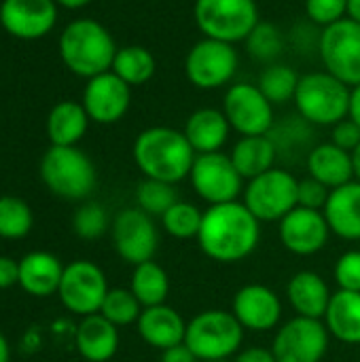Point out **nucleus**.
<instances>
[{"label": "nucleus", "instance_id": "nucleus-1", "mask_svg": "<svg viewBox=\"0 0 360 362\" xmlns=\"http://www.w3.org/2000/svg\"><path fill=\"white\" fill-rule=\"evenodd\" d=\"M261 240V223L244 206L229 202L210 206L197 233L202 252L216 263H238L255 252Z\"/></svg>", "mask_w": 360, "mask_h": 362}, {"label": "nucleus", "instance_id": "nucleus-2", "mask_svg": "<svg viewBox=\"0 0 360 362\" xmlns=\"http://www.w3.org/2000/svg\"><path fill=\"white\" fill-rule=\"evenodd\" d=\"M197 153L185 132L157 125L138 134L134 142V161L144 178L176 185L191 174Z\"/></svg>", "mask_w": 360, "mask_h": 362}, {"label": "nucleus", "instance_id": "nucleus-3", "mask_svg": "<svg viewBox=\"0 0 360 362\" xmlns=\"http://www.w3.org/2000/svg\"><path fill=\"white\" fill-rule=\"evenodd\" d=\"M59 55L74 74L93 78L112 68L117 45L110 32L95 19H76L62 32Z\"/></svg>", "mask_w": 360, "mask_h": 362}, {"label": "nucleus", "instance_id": "nucleus-4", "mask_svg": "<svg viewBox=\"0 0 360 362\" xmlns=\"http://www.w3.org/2000/svg\"><path fill=\"white\" fill-rule=\"evenodd\" d=\"M350 93L352 87L331 72H308L299 76L293 102L310 125H335L350 112Z\"/></svg>", "mask_w": 360, "mask_h": 362}, {"label": "nucleus", "instance_id": "nucleus-5", "mask_svg": "<svg viewBox=\"0 0 360 362\" xmlns=\"http://www.w3.org/2000/svg\"><path fill=\"white\" fill-rule=\"evenodd\" d=\"M244 327L231 312L206 310L189 320L185 346L199 362L227 361L240 352Z\"/></svg>", "mask_w": 360, "mask_h": 362}, {"label": "nucleus", "instance_id": "nucleus-6", "mask_svg": "<svg viewBox=\"0 0 360 362\" xmlns=\"http://www.w3.org/2000/svg\"><path fill=\"white\" fill-rule=\"evenodd\" d=\"M40 178L64 199H85L98 182L95 165L76 146H51L40 161Z\"/></svg>", "mask_w": 360, "mask_h": 362}, {"label": "nucleus", "instance_id": "nucleus-7", "mask_svg": "<svg viewBox=\"0 0 360 362\" xmlns=\"http://www.w3.org/2000/svg\"><path fill=\"white\" fill-rule=\"evenodd\" d=\"M193 15L204 38L229 45L246 40L261 21L255 0H195Z\"/></svg>", "mask_w": 360, "mask_h": 362}, {"label": "nucleus", "instance_id": "nucleus-8", "mask_svg": "<svg viewBox=\"0 0 360 362\" xmlns=\"http://www.w3.org/2000/svg\"><path fill=\"white\" fill-rule=\"evenodd\" d=\"M297 189L299 180L289 170L272 168L269 172L248 180L244 189V206L259 223L282 221L297 208Z\"/></svg>", "mask_w": 360, "mask_h": 362}, {"label": "nucleus", "instance_id": "nucleus-9", "mask_svg": "<svg viewBox=\"0 0 360 362\" xmlns=\"http://www.w3.org/2000/svg\"><path fill=\"white\" fill-rule=\"evenodd\" d=\"M238 66L240 57L233 45L214 38H202L187 53L185 74L191 85L210 91L225 87L236 76Z\"/></svg>", "mask_w": 360, "mask_h": 362}, {"label": "nucleus", "instance_id": "nucleus-10", "mask_svg": "<svg viewBox=\"0 0 360 362\" xmlns=\"http://www.w3.org/2000/svg\"><path fill=\"white\" fill-rule=\"evenodd\" d=\"M320 59L333 76L348 87L360 85V23L344 17L323 30L318 40Z\"/></svg>", "mask_w": 360, "mask_h": 362}, {"label": "nucleus", "instance_id": "nucleus-11", "mask_svg": "<svg viewBox=\"0 0 360 362\" xmlns=\"http://www.w3.org/2000/svg\"><path fill=\"white\" fill-rule=\"evenodd\" d=\"M189 178L193 191L210 206L238 202L244 189V178L236 170L231 157L223 151L197 155Z\"/></svg>", "mask_w": 360, "mask_h": 362}, {"label": "nucleus", "instance_id": "nucleus-12", "mask_svg": "<svg viewBox=\"0 0 360 362\" xmlns=\"http://www.w3.org/2000/svg\"><path fill=\"white\" fill-rule=\"evenodd\" d=\"M104 272L91 261H74L64 267V276L57 295L64 308L76 316L100 314L104 297L108 293Z\"/></svg>", "mask_w": 360, "mask_h": 362}, {"label": "nucleus", "instance_id": "nucleus-13", "mask_svg": "<svg viewBox=\"0 0 360 362\" xmlns=\"http://www.w3.org/2000/svg\"><path fill=\"white\" fill-rule=\"evenodd\" d=\"M223 112L240 136H265L274 127V104L252 83H236L227 89Z\"/></svg>", "mask_w": 360, "mask_h": 362}, {"label": "nucleus", "instance_id": "nucleus-14", "mask_svg": "<svg viewBox=\"0 0 360 362\" xmlns=\"http://www.w3.org/2000/svg\"><path fill=\"white\" fill-rule=\"evenodd\" d=\"M329 350V331L323 320L295 316L284 322L276 337L272 352L276 362H320Z\"/></svg>", "mask_w": 360, "mask_h": 362}, {"label": "nucleus", "instance_id": "nucleus-15", "mask_svg": "<svg viewBox=\"0 0 360 362\" xmlns=\"http://www.w3.org/2000/svg\"><path fill=\"white\" fill-rule=\"evenodd\" d=\"M112 244L117 255L134 267L153 261L159 246V231L153 216L140 208L121 210L112 221Z\"/></svg>", "mask_w": 360, "mask_h": 362}, {"label": "nucleus", "instance_id": "nucleus-16", "mask_svg": "<svg viewBox=\"0 0 360 362\" xmlns=\"http://www.w3.org/2000/svg\"><path fill=\"white\" fill-rule=\"evenodd\" d=\"M132 102V87L112 70L87 81L83 91V108L95 123H117L125 117Z\"/></svg>", "mask_w": 360, "mask_h": 362}, {"label": "nucleus", "instance_id": "nucleus-17", "mask_svg": "<svg viewBox=\"0 0 360 362\" xmlns=\"http://www.w3.org/2000/svg\"><path fill=\"white\" fill-rule=\"evenodd\" d=\"M331 229L320 210L297 206L280 221L282 246L299 257H312L320 252L329 242Z\"/></svg>", "mask_w": 360, "mask_h": 362}, {"label": "nucleus", "instance_id": "nucleus-18", "mask_svg": "<svg viewBox=\"0 0 360 362\" xmlns=\"http://www.w3.org/2000/svg\"><path fill=\"white\" fill-rule=\"evenodd\" d=\"M57 21L55 0H2L0 23L17 38L34 40L53 30Z\"/></svg>", "mask_w": 360, "mask_h": 362}, {"label": "nucleus", "instance_id": "nucleus-19", "mask_svg": "<svg viewBox=\"0 0 360 362\" xmlns=\"http://www.w3.org/2000/svg\"><path fill=\"white\" fill-rule=\"evenodd\" d=\"M231 314L244 329L265 333L278 327L282 318V303L272 288L263 284H246L233 295Z\"/></svg>", "mask_w": 360, "mask_h": 362}, {"label": "nucleus", "instance_id": "nucleus-20", "mask_svg": "<svg viewBox=\"0 0 360 362\" xmlns=\"http://www.w3.org/2000/svg\"><path fill=\"white\" fill-rule=\"evenodd\" d=\"M136 325H138L140 337L151 348H157L161 352L185 344L187 322L174 308L166 303L155 305V308H144Z\"/></svg>", "mask_w": 360, "mask_h": 362}, {"label": "nucleus", "instance_id": "nucleus-21", "mask_svg": "<svg viewBox=\"0 0 360 362\" xmlns=\"http://www.w3.org/2000/svg\"><path fill=\"white\" fill-rule=\"evenodd\" d=\"M323 214L329 223L331 233L342 240H360V182L352 180L329 193V199L323 208Z\"/></svg>", "mask_w": 360, "mask_h": 362}, {"label": "nucleus", "instance_id": "nucleus-22", "mask_svg": "<svg viewBox=\"0 0 360 362\" xmlns=\"http://www.w3.org/2000/svg\"><path fill=\"white\" fill-rule=\"evenodd\" d=\"M306 163H308L310 176L323 182L331 191L354 180L352 153L339 148L333 142L312 146V151L306 157Z\"/></svg>", "mask_w": 360, "mask_h": 362}, {"label": "nucleus", "instance_id": "nucleus-23", "mask_svg": "<svg viewBox=\"0 0 360 362\" xmlns=\"http://www.w3.org/2000/svg\"><path fill=\"white\" fill-rule=\"evenodd\" d=\"M286 297L297 316L323 320L333 293L329 291L323 276H318L316 272L303 269L291 278L286 286Z\"/></svg>", "mask_w": 360, "mask_h": 362}, {"label": "nucleus", "instance_id": "nucleus-24", "mask_svg": "<svg viewBox=\"0 0 360 362\" xmlns=\"http://www.w3.org/2000/svg\"><path fill=\"white\" fill-rule=\"evenodd\" d=\"M76 350L87 362H108L119 350V327L102 314L85 316L76 329Z\"/></svg>", "mask_w": 360, "mask_h": 362}, {"label": "nucleus", "instance_id": "nucleus-25", "mask_svg": "<svg viewBox=\"0 0 360 362\" xmlns=\"http://www.w3.org/2000/svg\"><path fill=\"white\" fill-rule=\"evenodd\" d=\"M64 276L62 261L51 252H30L19 261V286L34 297H49L57 293Z\"/></svg>", "mask_w": 360, "mask_h": 362}, {"label": "nucleus", "instance_id": "nucleus-26", "mask_svg": "<svg viewBox=\"0 0 360 362\" xmlns=\"http://www.w3.org/2000/svg\"><path fill=\"white\" fill-rule=\"evenodd\" d=\"M185 136L197 155L216 153L225 146L231 125L223 110L219 108H199L185 123Z\"/></svg>", "mask_w": 360, "mask_h": 362}, {"label": "nucleus", "instance_id": "nucleus-27", "mask_svg": "<svg viewBox=\"0 0 360 362\" xmlns=\"http://www.w3.org/2000/svg\"><path fill=\"white\" fill-rule=\"evenodd\" d=\"M325 327L342 344L360 346V293H333L325 314Z\"/></svg>", "mask_w": 360, "mask_h": 362}, {"label": "nucleus", "instance_id": "nucleus-28", "mask_svg": "<svg viewBox=\"0 0 360 362\" xmlns=\"http://www.w3.org/2000/svg\"><path fill=\"white\" fill-rule=\"evenodd\" d=\"M236 170L244 180H252L269 172L278 159V151L272 138L265 136H242L229 153Z\"/></svg>", "mask_w": 360, "mask_h": 362}, {"label": "nucleus", "instance_id": "nucleus-29", "mask_svg": "<svg viewBox=\"0 0 360 362\" xmlns=\"http://www.w3.org/2000/svg\"><path fill=\"white\" fill-rule=\"evenodd\" d=\"M89 115L79 102H59L47 119V134L51 146H74L87 132Z\"/></svg>", "mask_w": 360, "mask_h": 362}, {"label": "nucleus", "instance_id": "nucleus-30", "mask_svg": "<svg viewBox=\"0 0 360 362\" xmlns=\"http://www.w3.org/2000/svg\"><path fill=\"white\" fill-rule=\"evenodd\" d=\"M129 291L136 295L142 308L163 305L170 295V278L161 265L155 261H146L134 267Z\"/></svg>", "mask_w": 360, "mask_h": 362}, {"label": "nucleus", "instance_id": "nucleus-31", "mask_svg": "<svg viewBox=\"0 0 360 362\" xmlns=\"http://www.w3.org/2000/svg\"><path fill=\"white\" fill-rule=\"evenodd\" d=\"M110 70L119 78H123L129 87H138V85L149 83L155 76L157 59L146 47L129 45V47L117 49V55H115Z\"/></svg>", "mask_w": 360, "mask_h": 362}, {"label": "nucleus", "instance_id": "nucleus-32", "mask_svg": "<svg viewBox=\"0 0 360 362\" xmlns=\"http://www.w3.org/2000/svg\"><path fill=\"white\" fill-rule=\"evenodd\" d=\"M299 85V74L286 66V64H269L261 74L257 87L261 93L276 106V104H286L289 100L295 98Z\"/></svg>", "mask_w": 360, "mask_h": 362}, {"label": "nucleus", "instance_id": "nucleus-33", "mask_svg": "<svg viewBox=\"0 0 360 362\" xmlns=\"http://www.w3.org/2000/svg\"><path fill=\"white\" fill-rule=\"evenodd\" d=\"M202 221H204V212L197 206L180 199L161 216L163 231L176 240H191V238L197 240Z\"/></svg>", "mask_w": 360, "mask_h": 362}, {"label": "nucleus", "instance_id": "nucleus-34", "mask_svg": "<svg viewBox=\"0 0 360 362\" xmlns=\"http://www.w3.org/2000/svg\"><path fill=\"white\" fill-rule=\"evenodd\" d=\"M142 310L144 308L129 288H110L104 297L100 314L115 327H127L132 322H138Z\"/></svg>", "mask_w": 360, "mask_h": 362}, {"label": "nucleus", "instance_id": "nucleus-35", "mask_svg": "<svg viewBox=\"0 0 360 362\" xmlns=\"http://www.w3.org/2000/svg\"><path fill=\"white\" fill-rule=\"evenodd\" d=\"M136 199H138V208H140V210H144V212L151 214L153 218H155V216L161 218V216L178 202V195H176L174 185L163 182V180L144 178V180L138 185Z\"/></svg>", "mask_w": 360, "mask_h": 362}, {"label": "nucleus", "instance_id": "nucleus-36", "mask_svg": "<svg viewBox=\"0 0 360 362\" xmlns=\"http://www.w3.org/2000/svg\"><path fill=\"white\" fill-rule=\"evenodd\" d=\"M32 229V210L30 206L13 195L0 197V238L19 240Z\"/></svg>", "mask_w": 360, "mask_h": 362}, {"label": "nucleus", "instance_id": "nucleus-37", "mask_svg": "<svg viewBox=\"0 0 360 362\" xmlns=\"http://www.w3.org/2000/svg\"><path fill=\"white\" fill-rule=\"evenodd\" d=\"M244 42H246V51L250 53L252 59L269 62V64H274V59L284 49L282 32L274 23H265V21H259V25L250 32V36Z\"/></svg>", "mask_w": 360, "mask_h": 362}, {"label": "nucleus", "instance_id": "nucleus-38", "mask_svg": "<svg viewBox=\"0 0 360 362\" xmlns=\"http://www.w3.org/2000/svg\"><path fill=\"white\" fill-rule=\"evenodd\" d=\"M74 233L83 240H98L108 229V214L100 204H85L72 216Z\"/></svg>", "mask_w": 360, "mask_h": 362}, {"label": "nucleus", "instance_id": "nucleus-39", "mask_svg": "<svg viewBox=\"0 0 360 362\" xmlns=\"http://www.w3.org/2000/svg\"><path fill=\"white\" fill-rule=\"evenodd\" d=\"M306 13L314 23L329 28L348 17V0H306Z\"/></svg>", "mask_w": 360, "mask_h": 362}, {"label": "nucleus", "instance_id": "nucleus-40", "mask_svg": "<svg viewBox=\"0 0 360 362\" xmlns=\"http://www.w3.org/2000/svg\"><path fill=\"white\" fill-rule=\"evenodd\" d=\"M333 278L339 291L360 293V250H348L337 259Z\"/></svg>", "mask_w": 360, "mask_h": 362}, {"label": "nucleus", "instance_id": "nucleus-41", "mask_svg": "<svg viewBox=\"0 0 360 362\" xmlns=\"http://www.w3.org/2000/svg\"><path fill=\"white\" fill-rule=\"evenodd\" d=\"M331 189H327L323 182H318L316 178L308 176L303 180H299V189H297V206L301 208H310V210H320L325 208L327 199H329Z\"/></svg>", "mask_w": 360, "mask_h": 362}, {"label": "nucleus", "instance_id": "nucleus-42", "mask_svg": "<svg viewBox=\"0 0 360 362\" xmlns=\"http://www.w3.org/2000/svg\"><path fill=\"white\" fill-rule=\"evenodd\" d=\"M331 142L337 144L339 148L352 153V151L360 144V127L350 119V117H346L344 121H339V123L333 125Z\"/></svg>", "mask_w": 360, "mask_h": 362}, {"label": "nucleus", "instance_id": "nucleus-43", "mask_svg": "<svg viewBox=\"0 0 360 362\" xmlns=\"http://www.w3.org/2000/svg\"><path fill=\"white\" fill-rule=\"evenodd\" d=\"M19 284V263L11 257H0V288Z\"/></svg>", "mask_w": 360, "mask_h": 362}, {"label": "nucleus", "instance_id": "nucleus-44", "mask_svg": "<svg viewBox=\"0 0 360 362\" xmlns=\"http://www.w3.org/2000/svg\"><path fill=\"white\" fill-rule=\"evenodd\" d=\"M233 362H276V356L272 350L265 348H246L236 356Z\"/></svg>", "mask_w": 360, "mask_h": 362}, {"label": "nucleus", "instance_id": "nucleus-45", "mask_svg": "<svg viewBox=\"0 0 360 362\" xmlns=\"http://www.w3.org/2000/svg\"><path fill=\"white\" fill-rule=\"evenodd\" d=\"M161 362H199L197 361V356L185 346V344H180V346H174V348H170V350H163L161 352Z\"/></svg>", "mask_w": 360, "mask_h": 362}, {"label": "nucleus", "instance_id": "nucleus-46", "mask_svg": "<svg viewBox=\"0 0 360 362\" xmlns=\"http://www.w3.org/2000/svg\"><path fill=\"white\" fill-rule=\"evenodd\" d=\"M348 117L360 127V85L352 87V93H350V112H348Z\"/></svg>", "mask_w": 360, "mask_h": 362}, {"label": "nucleus", "instance_id": "nucleus-47", "mask_svg": "<svg viewBox=\"0 0 360 362\" xmlns=\"http://www.w3.org/2000/svg\"><path fill=\"white\" fill-rule=\"evenodd\" d=\"M348 17L360 23V0H348Z\"/></svg>", "mask_w": 360, "mask_h": 362}, {"label": "nucleus", "instance_id": "nucleus-48", "mask_svg": "<svg viewBox=\"0 0 360 362\" xmlns=\"http://www.w3.org/2000/svg\"><path fill=\"white\" fill-rule=\"evenodd\" d=\"M11 361V348L4 339V335L0 333V362H8Z\"/></svg>", "mask_w": 360, "mask_h": 362}, {"label": "nucleus", "instance_id": "nucleus-49", "mask_svg": "<svg viewBox=\"0 0 360 362\" xmlns=\"http://www.w3.org/2000/svg\"><path fill=\"white\" fill-rule=\"evenodd\" d=\"M352 165H354V180L360 182V144L352 151Z\"/></svg>", "mask_w": 360, "mask_h": 362}, {"label": "nucleus", "instance_id": "nucleus-50", "mask_svg": "<svg viewBox=\"0 0 360 362\" xmlns=\"http://www.w3.org/2000/svg\"><path fill=\"white\" fill-rule=\"evenodd\" d=\"M55 2H59V4L66 6V8H81V6L89 4L91 0H55Z\"/></svg>", "mask_w": 360, "mask_h": 362}, {"label": "nucleus", "instance_id": "nucleus-51", "mask_svg": "<svg viewBox=\"0 0 360 362\" xmlns=\"http://www.w3.org/2000/svg\"><path fill=\"white\" fill-rule=\"evenodd\" d=\"M210 362H227V361H210Z\"/></svg>", "mask_w": 360, "mask_h": 362}]
</instances>
